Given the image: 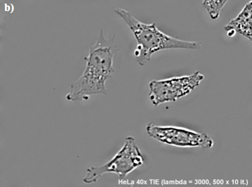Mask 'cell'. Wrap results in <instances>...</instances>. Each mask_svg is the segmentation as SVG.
Wrapping results in <instances>:
<instances>
[{
    "label": "cell",
    "mask_w": 252,
    "mask_h": 187,
    "mask_svg": "<svg viewBox=\"0 0 252 187\" xmlns=\"http://www.w3.org/2000/svg\"><path fill=\"white\" fill-rule=\"evenodd\" d=\"M116 35L106 38L103 30H100L96 42L90 47L88 56L85 58L86 66L78 80L72 83L66 98L69 101H82L96 94L107 95L105 83L114 72V60L118 52Z\"/></svg>",
    "instance_id": "6da1fadb"
},
{
    "label": "cell",
    "mask_w": 252,
    "mask_h": 187,
    "mask_svg": "<svg viewBox=\"0 0 252 187\" xmlns=\"http://www.w3.org/2000/svg\"><path fill=\"white\" fill-rule=\"evenodd\" d=\"M227 2L226 0H205L202 2V6L208 12L211 19L217 20Z\"/></svg>",
    "instance_id": "52a82bcc"
},
{
    "label": "cell",
    "mask_w": 252,
    "mask_h": 187,
    "mask_svg": "<svg viewBox=\"0 0 252 187\" xmlns=\"http://www.w3.org/2000/svg\"><path fill=\"white\" fill-rule=\"evenodd\" d=\"M114 11L124 20L137 40L134 56L141 66H145L151 61L154 54L158 51L172 49L198 50L201 48L199 42L180 40L166 34L154 23L148 24L139 21L132 13L125 9L118 8Z\"/></svg>",
    "instance_id": "7a4b0ae2"
},
{
    "label": "cell",
    "mask_w": 252,
    "mask_h": 187,
    "mask_svg": "<svg viewBox=\"0 0 252 187\" xmlns=\"http://www.w3.org/2000/svg\"><path fill=\"white\" fill-rule=\"evenodd\" d=\"M149 136L164 144L179 148L210 149L214 145L212 138L204 133L174 125H160L150 123L146 125Z\"/></svg>",
    "instance_id": "5b68a950"
},
{
    "label": "cell",
    "mask_w": 252,
    "mask_h": 187,
    "mask_svg": "<svg viewBox=\"0 0 252 187\" xmlns=\"http://www.w3.org/2000/svg\"><path fill=\"white\" fill-rule=\"evenodd\" d=\"M145 163V157L139 148L135 138L127 137L121 150L109 162L99 166H92L87 169L84 183L91 184L96 183L105 174L117 175L120 181Z\"/></svg>",
    "instance_id": "3957f363"
},
{
    "label": "cell",
    "mask_w": 252,
    "mask_h": 187,
    "mask_svg": "<svg viewBox=\"0 0 252 187\" xmlns=\"http://www.w3.org/2000/svg\"><path fill=\"white\" fill-rule=\"evenodd\" d=\"M228 36H234L236 33L252 39V1L246 4L240 14L231 20L224 27Z\"/></svg>",
    "instance_id": "8992f818"
},
{
    "label": "cell",
    "mask_w": 252,
    "mask_h": 187,
    "mask_svg": "<svg viewBox=\"0 0 252 187\" xmlns=\"http://www.w3.org/2000/svg\"><path fill=\"white\" fill-rule=\"evenodd\" d=\"M204 78L203 74L195 71L190 75L152 81L149 84V99L155 106L176 101L199 87Z\"/></svg>",
    "instance_id": "277c9868"
}]
</instances>
